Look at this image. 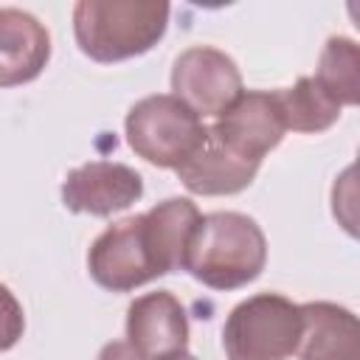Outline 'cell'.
Here are the masks:
<instances>
[{
    "mask_svg": "<svg viewBox=\"0 0 360 360\" xmlns=\"http://www.w3.org/2000/svg\"><path fill=\"white\" fill-rule=\"evenodd\" d=\"M267 264V239L259 222L239 211L202 214L188 250L186 267L211 290H239L262 276Z\"/></svg>",
    "mask_w": 360,
    "mask_h": 360,
    "instance_id": "6da1fadb",
    "label": "cell"
},
{
    "mask_svg": "<svg viewBox=\"0 0 360 360\" xmlns=\"http://www.w3.org/2000/svg\"><path fill=\"white\" fill-rule=\"evenodd\" d=\"M169 11L172 6L163 0H79L73 6V37L93 62H124L163 39Z\"/></svg>",
    "mask_w": 360,
    "mask_h": 360,
    "instance_id": "7a4b0ae2",
    "label": "cell"
},
{
    "mask_svg": "<svg viewBox=\"0 0 360 360\" xmlns=\"http://www.w3.org/2000/svg\"><path fill=\"white\" fill-rule=\"evenodd\" d=\"M301 335V309L287 295L256 292L239 301L222 326L228 360H287Z\"/></svg>",
    "mask_w": 360,
    "mask_h": 360,
    "instance_id": "3957f363",
    "label": "cell"
},
{
    "mask_svg": "<svg viewBox=\"0 0 360 360\" xmlns=\"http://www.w3.org/2000/svg\"><path fill=\"white\" fill-rule=\"evenodd\" d=\"M129 149L158 169H177L205 138L208 127L172 93L135 101L124 118Z\"/></svg>",
    "mask_w": 360,
    "mask_h": 360,
    "instance_id": "277c9868",
    "label": "cell"
},
{
    "mask_svg": "<svg viewBox=\"0 0 360 360\" xmlns=\"http://www.w3.org/2000/svg\"><path fill=\"white\" fill-rule=\"evenodd\" d=\"M87 270L90 278L110 292H129L158 278L160 270L146 236L143 214L104 228L87 250Z\"/></svg>",
    "mask_w": 360,
    "mask_h": 360,
    "instance_id": "5b68a950",
    "label": "cell"
},
{
    "mask_svg": "<svg viewBox=\"0 0 360 360\" xmlns=\"http://www.w3.org/2000/svg\"><path fill=\"white\" fill-rule=\"evenodd\" d=\"M242 73L236 62L219 48L191 45L172 65V96L200 118H217L242 96Z\"/></svg>",
    "mask_w": 360,
    "mask_h": 360,
    "instance_id": "8992f818",
    "label": "cell"
},
{
    "mask_svg": "<svg viewBox=\"0 0 360 360\" xmlns=\"http://www.w3.org/2000/svg\"><path fill=\"white\" fill-rule=\"evenodd\" d=\"M143 197V177L115 160H90L65 174L62 202L73 214L112 217Z\"/></svg>",
    "mask_w": 360,
    "mask_h": 360,
    "instance_id": "52a82bcc",
    "label": "cell"
},
{
    "mask_svg": "<svg viewBox=\"0 0 360 360\" xmlns=\"http://www.w3.org/2000/svg\"><path fill=\"white\" fill-rule=\"evenodd\" d=\"M127 343L141 360H166L186 352L188 346L186 307L169 290L138 295L127 307Z\"/></svg>",
    "mask_w": 360,
    "mask_h": 360,
    "instance_id": "ba28073f",
    "label": "cell"
},
{
    "mask_svg": "<svg viewBox=\"0 0 360 360\" xmlns=\"http://www.w3.org/2000/svg\"><path fill=\"white\" fill-rule=\"evenodd\" d=\"M211 129L233 152L256 163H262V158L273 152L287 132L276 93L270 90H242V96L217 115Z\"/></svg>",
    "mask_w": 360,
    "mask_h": 360,
    "instance_id": "9c48e42d",
    "label": "cell"
},
{
    "mask_svg": "<svg viewBox=\"0 0 360 360\" xmlns=\"http://www.w3.org/2000/svg\"><path fill=\"white\" fill-rule=\"evenodd\" d=\"M256 160L233 152L228 143H222L214 129L208 127L202 143L174 169L177 180L200 197H222V194H239L245 191L253 177L259 174Z\"/></svg>",
    "mask_w": 360,
    "mask_h": 360,
    "instance_id": "30bf717a",
    "label": "cell"
},
{
    "mask_svg": "<svg viewBox=\"0 0 360 360\" xmlns=\"http://www.w3.org/2000/svg\"><path fill=\"white\" fill-rule=\"evenodd\" d=\"M51 59V34L28 11L0 8V87L34 82Z\"/></svg>",
    "mask_w": 360,
    "mask_h": 360,
    "instance_id": "8fae6325",
    "label": "cell"
},
{
    "mask_svg": "<svg viewBox=\"0 0 360 360\" xmlns=\"http://www.w3.org/2000/svg\"><path fill=\"white\" fill-rule=\"evenodd\" d=\"M298 309V360H360V329L352 309L332 301H309Z\"/></svg>",
    "mask_w": 360,
    "mask_h": 360,
    "instance_id": "7c38bea8",
    "label": "cell"
},
{
    "mask_svg": "<svg viewBox=\"0 0 360 360\" xmlns=\"http://www.w3.org/2000/svg\"><path fill=\"white\" fill-rule=\"evenodd\" d=\"M200 217L202 214L188 197H169L143 214L146 236H149L160 276L177 273L186 267V250Z\"/></svg>",
    "mask_w": 360,
    "mask_h": 360,
    "instance_id": "4fadbf2b",
    "label": "cell"
},
{
    "mask_svg": "<svg viewBox=\"0 0 360 360\" xmlns=\"http://www.w3.org/2000/svg\"><path fill=\"white\" fill-rule=\"evenodd\" d=\"M273 93H276L284 127L292 132L315 135V132L329 129L340 118V107L318 87L312 76H301L292 87H281Z\"/></svg>",
    "mask_w": 360,
    "mask_h": 360,
    "instance_id": "5bb4252c",
    "label": "cell"
},
{
    "mask_svg": "<svg viewBox=\"0 0 360 360\" xmlns=\"http://www.w3.org/2000/svg\"><path fill=\"white\" fill-rule=\"evenodd\" d=\"M312 79L340 110L354 107L360 101V51H357V42L349 37H329L323 51H321L318 70Z\"/></svg>",
    "mask_w": 360,
    "mask_h": 360,
    "instance_id": "9a60e30c",
    "label": "cell"
},
{
    "mask_svg": "<svg viewBox=\"0 0 360 360\" xmlns=\"http://www.w3.org/2000/svg\"><path fill=\"white\" fill-rule=\"evenodd\" d=\"M25 332V315L20 301L14 298V292L0 284V352H8L20 343Z\"/></svg>",
    "mask_w": 360,
    "mask_h": 360,
    "instance_id": "2e32d148",
    "label": "cell"
},
{
    "mask_svg": "<svg viewBox=\"0 0 360 360\" xmlns=\"http://www.w3.org/2000/svg\"><path fill=\"white\" fill-rule=\"evenodd\" d=\"M98 360H141V357L132 352V346L127 340H110L101 346Z\"/></svg>",
    "mask_w": 360,
    "mask_h": 360,
    "instance_id": "e0dca14e",
    "label": "cell"
},
{
    "mask_svg": "<svg viewBox=\"0 0 360 360\" xmlns=\"http://www.w3.org/2000/svg\"><path fill=\"white\" fill-rule=\"evenodd\" d=\"M166 360H197L194 354H188V352H180V354H174V357H166Z\"/></svg>",
    "mask_w": 360,
    "mask_h": 360,
    "instance_id": "ac0fdd59",
    "label": "cell"
}]
</instances>
